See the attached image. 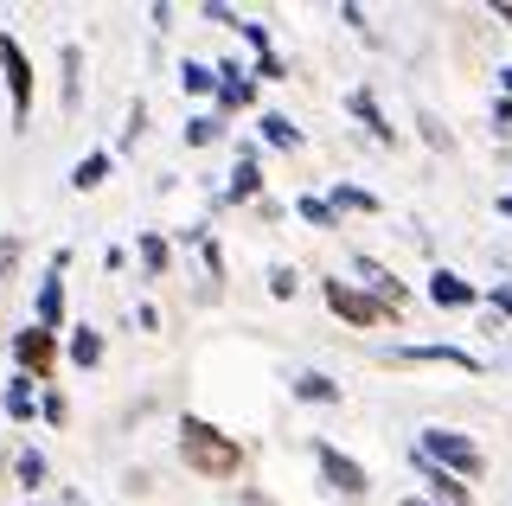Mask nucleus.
<instances>
[{"mask_svg": "<svg viewBox=\"0 0 512 506\" xmlns=\"http://www.w3.org/2000/svg\"><path fill=\"white\" fill-rule=\"evenodd\" d=\"M58 321H64V289H58V270H52V276L39 282V327H45V334H52Z\"/></svg>", "mask_w": 512, "mask_h": 506, "instance_id": "nucleus-11", "label": "nucleus"}, {"mask_svg": "<svg viewBox=\"0 0 512 506\" xmlns=\"http://www.w3.org/2000/svg\"><path fill=\"white\" fill-rule=\"evenodd\" d=\"M263 193V173H256V161H237V173H231V199H256Z\"/></svg>", "mask_w": 512, "mask_h": 506, "instance_id": "nucleus-17", "label": "nucleus"}, {"mask_svg": "<svg viewBox=\"0 0 512 506\" xmlns=\"http://www.w3.org/2000/svg\"><path fill=\"white\" fill-rule=\"evenodd\" d=\"M500 212H506V218H512V193H506V199H500Z\"/></svg>", "mask_w": 512, "mask_h": 506, "instance_id": "nucleus-30", "label": "nucleus"}, {"mask_svg": "<svg viewBox=\"0 0 512 506\" xmlns=\"http://www.w3.org/2000/svg\"><path fill=\"white\" fill-rule=\"evenodd\" d=\"M423 468H429V462H423ZM429 487H436V500H442V506H468V487H461V481H455V474H442V468H429Z\"/></svg>", "mask_w": 512, "mask_h": 506, "instance_id": "nucleus-15", "label": "nucleus"}, {"mask_svg": "<svg viewBox=\"0 0 512 506\" xmlns=\"http://www.w3.org/2000/svg\"><path fill=\"white\" fill-rule=\"evenodd\" d=\"M263 141L269 148H301V129L288 116H263Z\"/></svg>", "mask_w": 512, "mask_h": 506, "instance_id": "nucleus-16", "label": "nucleus"}, {"mask_svg": "<svg viewBox=\"0 0 512 506\" xmlns=\"http://www.w3.org/2000/svg\"><path fill=\"white\" fill-rule=\"evenodd\" d=\"M404 506H429V500H404Z\"/></svg>", "mask_w": 512, "mask_h": 506, "instance_id": "nucleus-32", "label": "nucleus"}, {"mask_svg": "<svg viewBox=\"0 0 512 506\" xmlns=\"http://www.w3.org/2000/svg\"><path fill=\"white\" fill-rule=\"evenodd\" d=\"M500 77H506V90H512V65H506V71H500Z\"/></svg>", "mask_w": 512, "mask_h": 506, "instance_id": "nucleus-31", "label": "nucleus"}, {"mask_svg": "<svg viewBox=\"0 0 512 506\" xmlns=\"http://www.w3.org/2000/svg\"><path fill=\"white\" fill-rule=\"evenodd\" d=\"M493 308H500L506 321H512V282H493Z\"/></svg>", "mask_w": 512, "mask_h": 506, "instance_id": "nucleus-27", "label": "nucleus"}, {"mask_svg": "<svg viewBox=\"0 0 512 506\" xmlns=\"http://www.w3.org/2000/svg\"><path fill=\"white\" fill-rule=\"evenodd\" d=\"M180 84H186V90H212V84H218V71H212V65H199V58H186V65H180Z\"/></svg>", "mask_w": 512, "mask_h": 506, "instance_id": "nucleus-19", "label": "nucleus"}, {"mask_svg": "<svg viewBox=\"0 0 512 506\" xmlns=\"http://www.w3.org/2000/svg\"><path fill=\"white\" fill-rule=\"evenodd\" d=\"M237 506H269V500H263V494H244V500H237Z\"/></svg>", "mask_w": 512, "mask_h": 506, "instance_id": "nucleus-29", "label": "nucleus"}, {"mask_svg": "<svg viewBox=\"0 0 512 506\" xmlns=\"http://www.w3.org/2000/svg\"><path fill=\"white\" fill-rule=\"evenodd\" d=\"M212 90H218V103H224V109H244V103L256 97V84H250V71H237V65H224Z\"/></svg>", "mask_w": 512, "mask_h": 506, "instance_id": "nucleus-10", "label": "nucleus"}, {"mask_svg": "<svg viewBox=\"0 0 512 506\" xmlns=\"http://www.w3.org/2000/svg\"><path fill=\"white\" fill-rule=\"evenodd\" d=\"M71 359H77V366H96V359H103V340H96L90 327H84V334L71 340Z\"/></svg>", "mask_w": 512, "mask_h": 506, "instance_id": "nucleus-21", "label": "nucleus"}, {"mask_svg": "<svg viewBox=\"0 0 512 506\" xmlns=\"http://www.w3.org/2000/svg\"><path fill=\"white\" fill-rule=\"evenodd\" d=\"M397 359H410V366H455V372H480L474 353H461V346H404Z\"/></svg>", "mask_w": 512, "mask_h": 506, "instance_id": "nucleus-7", "label": "nucleus"}, {"mask_svg": "<svg viewBox=\"0 0 512 506\" xmlns=\"http://www.w3.org/2000/svg\"><path fill=\"white\" fill-rule=\"evenodd\" d=\"M301 218H308V225H333V205L327 199H301Z\"/></svg>", "mask_w": 512, "mask_h": 506, "instance_id": "nucleus-24", "label": "nucleus"}, {"mask_svg": "<svg viewBox=\"0 0 512 506\" xmlns=\"http://www.w3.org/2000/svg\"><path fill=\"white\" fill-rule=\"evenodd\" d=\"M269 295H282V302H288V295H295V270H282V263H276V270H269Z\"/></svg>", "mask_w": 512, "mask_h": 506, "instance_id": "nucleus-26", "label": "nucleus"}, {"mask_svg": "<svg viewBox=\"0 0 512 506\" xmlns=\"http://www.w3.org/2000/svg\"><path fill=\"white\" fill-rule=\"evenodd\" d=\"M0 71H7V97H13V122H20V129H26V116H32V65H26L20 39H7V33H0Z\"/></svg>", "mask_w": 512, "mask_h": 506, "instance_id": "nucleus-3", "label": "nucleus"}, {"mask_svg": "<svg viewBox=\"0 0 512 506\" xmlns=\"http://www.w3.org/2000/svg\"><path fill=\"white\" fill-rule=\"evenodd\" d=\"M333 205H346V212H378V199L359 193V186H333Z\"/></svg>", "mask_w": 512, "mask_h": 506, "instance_id": "nucleus-20", "label": "nucleus"}, {"mask_svg": "<svg viewBox=\"0 0 512 506\" xmlns=\"http://www.w3.org/2000/svg\"><path fill=\"white\" fill-rule=\"evenodd\" d=\"M180 455H186V468H199V474H205V481H231L237 462H244L237 436L212 430L205 417H186V423H180Z\"/></svg>", "mask_w": 512, "mask_h": 506, "instance_id": "nucleus-1", "label": "nucleus"}, {"mask_svg": "<svg viewBox=\"0 0 512 506\" xmlns=\"http://www.w3.org/2000/svg\"><path fill=\"white\" fill-rule=\"evenodd\" d=\"M32 404H39V398H32V378H13V385H7V417H32Z\"/></svg>", "mask_w": 512, "mask_h": 506, "instance_id": "nucleus-18", "label": "nucleus"}, {"mask_svg": "<svg viewBox=\"0 0 512 506\" xmlns=\"http://www.w3.org/2000/svg\"><path fill=\"white\" fill-rule=\"evenodd\" d=\"M13 353H20V366H26L32 378H45V372H52V359H58V346H52V334H45V327H26V334L13 340Z\"/></svg>", "mask_w": 512, "mask_h": 506, "instance_id": "nucleus-6", "label": "nucleus"}, {"mask_svg": "<svg viewBox=\"0 0 512 506\" xmlns=\"http://www.w3.org/2000/svg\"><path fill=\"white\" fill-rule=\"evenodd\" d=\"M141 263H148V270H167V244H160V237H141Z\"/></svg>", "mask_w": 512, "mask_h": 506, "instance_id": "nucleus-23", "label": "nucleus"}, {"mask_svg": "<svg viewBox=\"0 0 512 506\" xmlns=\"http://www.w3.org/2000/svg\"><path fill=\"white\" fill-rule=\"evenodd\" d=\"M429 302L436 308H474V282H461L455 270H436L429 276Z\"/></svg>", "mask_w": 512, "mask_h": 506, "instance_id": "nucleus-9", "label": "nucleus"}, {"mask_svg": "<svg viewBox=\"0 0 512 506\" xmlns=\"http://www.w3.org/2000/svg\"><path fill=\"white\" fill-rule=\"evenodd\" d=\"M423 462L442 474H480V442L461 430H423Z\"/></svg>", "mask_w": 512, "mask_h": 506, "instance_id": "nucleus-2", "label": "nucleus"}, {"mask_svg": "<svg viewBox=\"0 0 512 506\" xmlns=\"http://www.w3.org/2000/svg\"><path fill=\"white\" fill-rule=\"evenodd\" d=\"M320 474H327V481L340 487V494H352V500H359L365 487H372V481H365V468L352 462V455H340L333 442H320Z\"/></svg>", "mask_w": 512, "mask_h": 506, "instance_id": "nucleus-5", "label": "nucleus"}, {"mask_svg": "<svg viewBox=\"0 0 512 506\" xmlns=\"http://www.w3.org/2000/svg\"><path fill=\"white\" fill-rule=\"evenodd\" d=\"M327 308L340 314V321H352V327H378L384 321V308L372 302V295H359L352 282H327Z\"/></svg>", "mask_w": 512, "mask_h": 506, "instance_id": "nucleus-4", "label": "nucleus"}, {"mask_svg": "<svg viewBox=\"0 0 512 506\" xmlns=\"http://www.w3.org/2000/svg\"><path fill=\"white\" fill-rule=\"evenodd\" d=\"M295 398L301 404H340V385H333V378H320V372H301L295 378Z\"/></svg>", "mask_w": 512, "mask_h": 506, "instance_id": "nucleus-12", "label": "nucleus"}, {"mask_svg": "<svg viewBox=\"0 0 512 506\" xmlns=\"http://www.w3.org/2000/svg\"><path fill=\"white\" fill-rule=\"evenodd\" d=\"M218 135V122L212 116H199V122H186V141H192V148H205V141H212Z\"/></svg>", "mask_w": 512, "mask_h": 506, "instance_id": "nucleus-25", "label": "nucleus"}, {"mask_svg": "<svg viewBox=\"0 0 512 506\" xmlns=\"http://www.w3.org/2000/svg\"><path fill=\"white\" fill-rule=\"evenodd\" d=\"M13 263H20V244H13V237H7V244H0V276H7Z\"/></svg>", "mask_w": 512, "mask_h": 506, "instance_id": "nucleus-28", "label": "nucleus"}, {"mask_svg": "<svg viewBox=\"0 0 512 506\" xmlns=\"http://www.w3.org/2000/svg\"><path fill=\"white\" fill-rule=\"evenodd\" d=\"M103 173H109V154H84V161L71 167V186H77V193H90V186H103Z\"/></svg>", "mask_w": 512, "mask_h": 506, "instance_id": "nucleus-14", "label": "nucleus"}, {"mask_svg": "<svg viewBox=\"0 0 512 506\" xmlns=\"http://www.w3.org/2000/svg\"><path fill=\"white\" fill-rule=\"evenodd\" d=\"M352 116H359V122H365V129H372L378 141H391V122H384V116H378V103H372V90H352Z\"/></svg>", "mask_w": 512, "mask_h": 506, "instance_id": "nucleus-13", "label": "nucleus"}, {"mask_svg": "<svg viewBox=\"0 0 512 506\" xmlns=\"http://www.w3.org/2000/svg\"><path fill=\"white\" fill-rule=\"evenodd\" d=\"M20 481H26V487H39V481H45V455H39V449H26V455H20Z\"/></svg>", "mask_w": 512, "mask_h": 506, "instance_id": "nucleus-22", "label": "nucleus"}, {"mask_svg": "<svg viewBox=\"0 0 512 506\" xmlns=\"http://www.w3.org/2000/svg\"><path fill=\"white\" fill-rule=\"evenodd\" d=\"M359 276L372 282V302H378V308H391V314L404 308V282H397L391 270H384V263H372V257H359Z\"/></svg>", "mask_w": 512, "mask_h": 506, "instance_id": "nucleus-8", "label": "nucleus"}]
</instances>
